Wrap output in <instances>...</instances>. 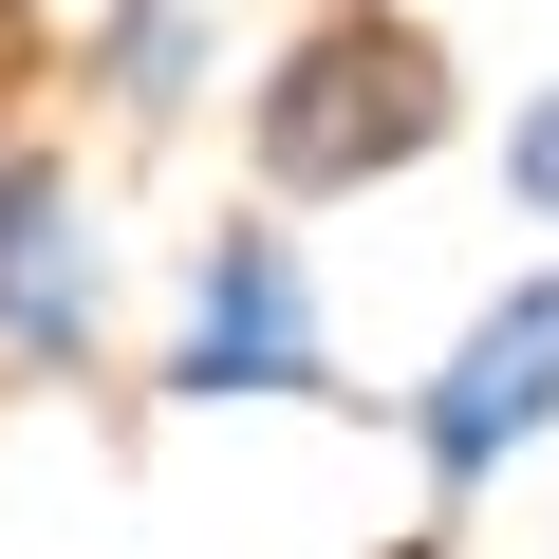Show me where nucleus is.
Instances as JSON below:
<instances>
[{"label":"nucleus","mask_w":559,"mask_h":559,"mask_svg":"<svg viewBox=\"0 0 559 559\" xmlns=\"http://www.w3.org/2000/svg\"><path fill=\"white\" fill-rule=\"evenodd\" d=\"M448 131H466V94H448L429 20H392V0H336V20H299V38L242 75V168H261V205H355V187L429 168Z\"/></svg>","instance_id":"nucleus-1"},{"label":"nucleus","mask_w":559,"mask_h":559,"mask_svg":"<svg viewBox=\"0 0 559 559\" xmlns=\"http://www.w3.org/2000/svg\"><path fill=\"white\" fill-rule=\"evenodd\" d=\"M168 392L187 411H336V318H318V261L299 224H205L187 242V318H168Z\"/></svg>","instance_id":"nucleus-2"},{"label":"nucleus","mask_w":559,"mask_h":559,"mask_svg":"<svg viewBox=\"0 0 559 559\" xmlns=\"http://www.w3.org/2000/svg\"><path fill=\"white\" fill-rule=\"evenodd\" d=\"M392 429H411V466H429L448 503H466V485H503V466L559 429V261H522V280H503V299H485V318L392 392Z\"/></svg>","instance_id":"nucleus-3"},{"label":"nucleus","mask_w":559,"mask_h":559,"mask_svg":"<svg viewBox=\"0 0 559 559\" xmlns=\"http://www.w3.org/2000/svg\"><path fill=\"white\" fill-rule=\"evenodd\" d=\"M112 336V224L75 168H0V355L20 373H94Z\"/></svg>","instance_id":"nucleus-4"},{"label":"nucleus","mask_w":559,"mask_h":559,"mask_svg":"<svg viewBox=\"0 0 559 559\" xmlns=\"http://www.w3.org/2000/svg\"><path fill=\"white\" fill-rule=\"evenodd\" d=\"M94 75H112V112H187L224 57H205V0H112L94 20Z\"/></svg>","instance_id":"nucleus-5"},{"label":"nucleus","mask_w":559,"mask_h":559,"mask_svg":"<svg viewBox=\"0 0 559 559\" xmlns=\"http://www.w3.org/2000/svg\"><path fill=\"white\" fill-rule=\"evenodd\" d=\"M503 205H522V224H559V75L503 112Z\"/></svg>","instance_id":"nucleus-6"},{"label":"nucleus","mask_w":559,"mask_h":559,"mask_svg":"<svg viewBox=\"0 0 559 559\" xmlns=\"http://www.w3.org/2000/svg\"><path fill=\"white\" fill-rule=\"evenodd\" d=\"M392 559H429V540H392Z\"/></svg>","instance_id":"nucleus-7"}]
</instances>
